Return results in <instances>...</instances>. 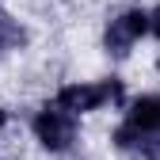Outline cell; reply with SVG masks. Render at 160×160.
Listing matches in <instances>:
<instances>
[{
  "mask_svg": "<svg viewBox=\"0 0 160 160\" xmlns=\"http://www.w3.org/2000/svg\"><path fill=\"white\" fill-rule=\"evenodd\" d=\"M57 103L72 114H88L107 103H122V84L118 80H99V84H65L57 92Z\"/></svg>",
  "mask_w": 160,
  "mask_h": 160,
  "instance_id": "obj_1",
  "label": "cell"
},
{
  "mask_svg": "<svg viewBox=\"0 0 160 160\" xmlns=\"http://www.w3.org/2000/svg\"><path fill=\"white\" fill-rule=\"evenodd\" d=\"M34 137H38L50 152H65V149L76 141V114L65 111L61 103L38 111V114H34Z\"/></svg>",
  "mask_w": 160,
  "mask_h": 160,
  "instance_id": "obj_2",
  "label": "cell"
},
{
  "mask_svg": "<svg viewBox=\"0 0 160 160\" xmlns=\"http://www.w3.org/2000/svg\"><path fill=\"white\" fill-rule=\"evenodd\" d=\"M145 31H152V15L141 12V8H130V12H122L118 19H111V27H107V50H111L114 57H126L130 46H133Z\"/></svg>",
  "mask_w": 160,
  "mask_h": 160,
  "instance_id": "obj_3",
  "label": "cell"
},
{
  "mask_svg": "<svg viewBox=\"0 0 160 160\" xmlns=\"http://www.w3.org/2000/svg\"><path fill=\"white\" fill-rule=\"evenodd\" d=\"M23 38H27V31L19 27V19H12L8 12H0V53L19 50V46H23Z\"/></svg>",
  "mask_w": 160,
  "mask_h": 160,
  "instance_id": "obj_4",
  "label": "cell"
},
{
  "mask_svg": "<svg viewBox=\"0 0 160 160\" xmlns=\"http://www.w3.org/2000/svg\"><path fill=\"white\" fill-rule=\"evenodd\" d=\"M152 34H156V38H160V8H156V12H152Z\"/></svg>",
  "mask_w": 160,
  "mask_h": 160,
  "instance_id": "obj_5",
  "label": "cell"
},
{
  "mask_svg": "<svg viewBox=\"0 0 160 160\" xmlns=\"http://www.w3.org/2000/svg\"><path fill=\"white\" fill-rule=\"evenodd\" d=\"M4 122H8V114H4V107H0V130H4Z\"/></svg>",
  "mask_w": 160,
  "mask_h": 160,
  "instance_id": "obj_6",
  "label": "cell"
}]
</instances>
